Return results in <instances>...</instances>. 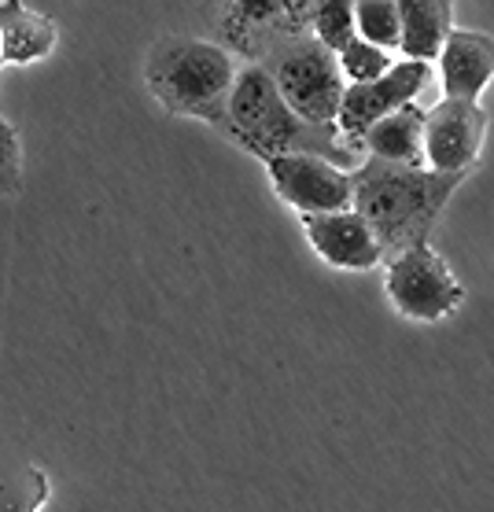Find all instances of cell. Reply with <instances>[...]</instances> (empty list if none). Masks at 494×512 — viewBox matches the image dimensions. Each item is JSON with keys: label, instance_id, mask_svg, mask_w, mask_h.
Instances as JSON below:
<instances>
[{"label": "cell", "instance_id": "1", "mask_svg": "<svg viewBox=\"0 0 494 512\" xmlns=\"http://www.w3.org/2000/svg\"><path fill=\"white\" fill-rule=\"evenodd\" d=\"M222 137L240 144L255 159H270L281 152H314L351 170L358 159V144L343 137L340 126H314L299 118L281 96L266 63H244L229 96V122Z\"/></svg>", "mask_w": 494, "mask_h": 512}, {"label": "cell", "instance_id": "2", "mask_svg": "<svg viewBox=\"0 0 494 512\" xmlns=\"http://www.w3.org/2000/svg\"><path fill=\"white\" fill-rule=\"evenodd\" d=\"M461 181V174H436L428 166L365 159L354 170V207L377 229L384 251L395 255L402 247L428 244L439 214Z\"/></svg>", "mask_w": 494, "mask_h": 512}, {"label": "cell", "instance_id": "3", "mask_svg": "<svg viewBox=\"0 0 494 512\" xmlns=\"http://www.w3.org/2000/svg\"><path fill=\"white\" fill-rule=\"evenodd\" d=\"M236 56L214 37L166 34L148 48L144 85L159 107L181 118H200L218 133L229 122V96L236 85Z\"/></svg>", "mask_w": 494, "mask_h": 512}, {"label": "cell", "instance_id": "4", "mask_svg": "<svg viewBox=\"0 0 494 512\" xmlns=\"http://www.w3.org/2000/svg\"><path fill=\"white\" fill-rule=\"evenodd\" d=\"M273 82L281 89L295 115L314 126H336L347 93V74L340 67V56L314 34H303L295 41H284L262 59Z\"/></svg>", "mask_w": 494, "mask_h": 512}, {"label": "cell", "instance_id": "5", "mask_svg": "<svg viewBox=\"0 0 494 512\" xmlns=\"http://www.w3.org/2000/svg\"><path fill=\"white\" fill-rule=\"evenodd\" d=\"M200 15L233 56L262 63L284 41L310 34L314 0H203Z\"/></svg>", "mask_w": 494, "mask_h": 512}, {"label": "cell", "instance_id": "6", "mask_svg": "<svg viewBox=\"0 0 494 512\" xmlns=\"http://www.w3.org/2000/svg\"><path fill=\"white\" fill-rule=\"evenodd\" d=\"M384 291H388V303L395 314L421 321V325L447 321L465 303L461 280L450 273L447 258L432 244H413L388 255Z\"/></svg>", "mask_w": 494, "mask_h": 512}, {"label": "cell", "instance_id": "7", "mask_svg": "<svg viewBox=\"0 0 494 512\" xmlns=\"http://www.w3.org/2000/svg\"><path fill=\"white\" fill-rule=\"evenodd\" d=\"M273 192L295 214H321V210L354 207V170L332 163L314 152H281L262 159Z\"/></svg>", "mask_w": 494, "mask_h": 512}, {"label": "cell", "instance_id": "8", "mask_svg": "<svg viewBox=\"0 0 494 512\" xmlns=\"http://www.w3.org/2000/svg\"><path fill=\"white\" fill-rule=\"evenodd\" d=\"M428 78H432V63H428V59H399L388 74H380L373 82L347 85L340 118H336L340 133L351 140V144L362 148L365 133L377 126L380 118H388V115H395L399 107L413 104L417 93L428 85Z\"/></svg>", "mask_w": 494, "mask_h": 512}, {"label": "cell", "instance_id": "9", "mask_svg": "<svg viewBox=\"0 0 494 512\" xmlns=\"http://www.w3.org/2000/svg\"><path fill=\"white\" fill-rule=\"evenodd\" d=\"M487 137V111L480 100H450L443 96L424 118V159L436 174L469 177L480 163Z\"/></svg>", "mask_w": 494, "mask_h": 512}, {"label": "cell", "instance_id": "10", "mask_svg": "<svg viewBox=\"0 0 494 512\" xmlns=\"http://www.w3.org/2000/svg\"><path fill=\"white\" fill-rule=\"evenodd\" d=\"M299 225H303L306 244L314 247V255H318L321 262H329L332 269L365 273V269L380 266V262L388 258L377 229L369 225V218H365L358 207L299 214Z\"/></svg>", "mask_w": 494, "mask_h": 512}, {"label": "cell", "instance_id": "11", "mask_svg": "<svg viewBox=\"0 0 494 512\" xmlns=\"http://www.w3.org/2000/svg\"><path fill=\"white\" fill-rule=\"evenodd\" d=\"M443 63V93L450 100H480L494 82V37L480 30H450L439 52Z\"/></svg>", "mask_w": 494, "mask_h": 512}, {"label": "cell", "instance_id": "12", "mask_svg": "<svg viewBox=\"0 0 494 512\" xmlns=\"http://www.w3.org/2000/svg\"><path fill=\"white\" fill-rule=\"evenodd\" d=\"M59 41L56 19L26 8L23 0H0V59L12 67H26L48 59Z\"/></svg>", "mask_w": 494, "mask_h": 512}, {"label": "cell", "instance_id": "13", "mask_svg": "<svg viewBox=\"0 0 494 512\" xmlns=\"http://www.w3.org/2000/svg\"><path fill=\"white\" fill-rule=\"evenodd\" d=\"M424 118L417 104L399 107L395 115L380 118L377 126L362 137V148L369 159H384V163H402V166H428L424 159Z\"/></svg>", "mask_w": 494, "mask_h": 512}, {"label": "cell", "instance_id": "14", "mask_svg": "<svg viewBox=\"0 0 494 512\" xmlns=\"http://www.w3.org/2000/svg\"><path fill=\"white\" fill-rule=\"evenodd\" d=\"M402 19V56L439 59L454 30V0H395Z\"/></svg>", "mask_w": 494, "mask_h": 512}, {"label": "cell", "instance_id": "15", "mask_svg": "<svg viewBox=\"0 0 494 512\" xmlns=\"http://www.w3.org/2000/svg\"><path fill=\"white\" fill-rule=\"evenodd\" d=\"M354 19H358V34L373 45L399 52L402 48V19L395 0H354Z\"/></svg>", "mask_w": 494, "mask_h": 512}, {"label": "cell", "instance_id": "16", "mask_svg": "<svg viewBox=\"0 0 494 512\" xmlns=\"http://www.w3.org/2000/svg\"><path fill=\"white\" fill-rule=\"evenodd\" d=\"M310 34L325 41L332 52H340L351 37H358V19H354V0H314L310 15Z\"/></svg>", "mask_w": 494, "mask_h": 512}, {"label": "cell", "instance_id": "17", "mask_svg": "<svg viewBox=\"0 0 494 512\" xmlns=\"http://www.w3.org/2000/svg\"><path fill=\"white\" fill-rule=\"evenodd\" d=\"M336 56H340V67H343V74H347V82L351 85L373 82V78H380V74H388V70L395 67V59H391L388 48L365 41L362 34L351 37Z\"/></svg>", "mask_w": 494, "mask_h": 512}, {"label": "cell", "instance_id": "18", "mask_svg": "<svg viewBox=\"0 0 494 512\" xmlns=\"http://www.w3.org/2000/svg\"><path fill=\"white\" fill-rule=\"evenodd\" d=\"M23 188V140L19 129L0 115V196H15Z\"/></svg>", "mask_w": 494, "mask_h": 512}, {"label": "cell", "instance_id": "19", "mask_svg": "<svg viewBox=\"0 0 494 512\" xmlns=\"http://www.w3.org/2000/svg\"><path fill=\"white\" fill-rule=\"evenodd\" d=\"M37 505H45L41 498H15L8 487H0V512H37Z\"/></svg>", "mask_w": 494, "mask_h": 512}, {"label": "cell", "instance_id": "20", "mask_svg": "<svg viewBox=\"0 0 494 512\" xmlns=\"http://www.w3.org/2000/svg\"><path fill=\"white\" fill-rule=\"evenodd\" d=\"M0 70H4V59H0Z\"/></svg>", "mask_w": 494, "mask_h": 512}]
</instances>
